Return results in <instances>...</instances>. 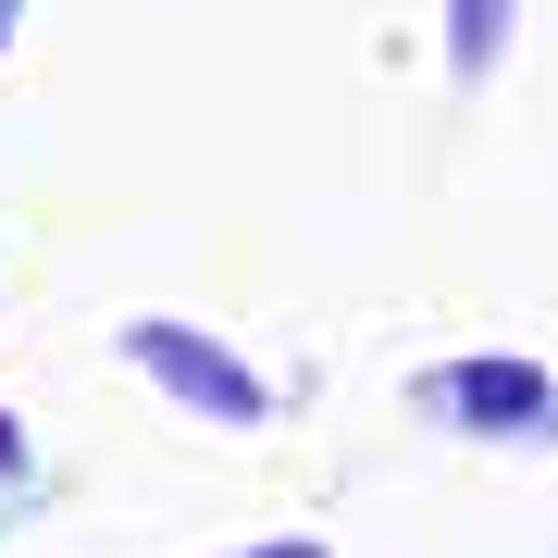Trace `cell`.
<instances>
[{"instance_id": "obj_1", "label": "cell", "mask_w": 558, "mask_h": 558, "mask_svg": "<svg viewBox=\"0 0 558 558\" xmlns=\"http://www.w3.org/2000/svg\"><path fill=\"white\" fill-rule=\"evenodd\" d=\"M124 348H137V373H161V385H174V398H199V410H223V422H260V385H248V373H236V360H223V348L174 336V323H137V336H124Z\"/></svg>"}, {"instance_id": "obj_2", "label": "cell", "mask_w": 558, "mask_h": 558, "mask_svg": "<svg viewBox=\"0 0 558 558\" xmlns=\"http://www.w3.org/2000/svg\"><path fill=\"white\" fill-rule=\"evenodd\" d=\"M447 13H459V38H447V62H459V75H497V50H509V0H447Z\"/></svg>"}, {"instance_id": "obj_3", "label": "cell", "mask_w": 558, "mask_h": 558, "mask_svg": "<svg viewBox=\"0 0 558 558\" xmlns=\"http://www.w3.org/2000/svg\"><path fill=\"white\" fill-rule=\"evenodd\" d=\"M447 398H459V410H484V422H497V410L521 422V410H534V373H447Z\"/></svg>"}, {"instance_id": "obj_4", "label": "cell", "mask_w": 558, "mask_h": 558, "mask_svg": "<svg viewBox=\"0 0 558 558\" xmlns=\"http://www.w3.org/2000/svg\"><path fill=\"white\" fill-rule=\"evenodd\" d=\"M260 558H323V546H260Z\"/></svg>"}, {"instance_id": "obj_5", "label": "cell", "mask_w": 558, "mask_h": 558, "mask_svg": "<svg viewBox=\"0 0 558 558\" xmlns=\"http://www.w3.org/2000/svg\"><path fill=\"white\" fill-rule=\"evenodd\" d=\"M13 13H25V0H0V38H13Z\"/></svg>"}, {"instance_id": "obj_6", "label": "cell", "mask_w": 558, "mask_h": 558, "mask_svg": "<svg viewBox=\"0 0 558 558\" xmlns=\"http://www.w3.org/2000/svg\"><path fill=\"white\" fill-rule=\"evenodd\" d=\"M0 459H13V410H0Z\"/></svg>"}]
</instances>
